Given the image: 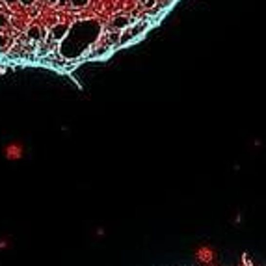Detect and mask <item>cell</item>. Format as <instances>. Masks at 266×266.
Wrapping results in <instances>:
<instances>
[{"label":"cell","instance_id":"obj_10","mask_svg":"<svg viewBox=\"0 0 266 266\" xmlns=\"http://www.w3.org/2000/svg\"><path fill=\"white\" fill-rule=\"evenodd\" d=\"M36 0H19V4H22V6H32Z\"/></svg>","mask_w":266,"mask_h":266},{"label":"cell","instance_id":"obj_2","mask_svg":"<svg viewBox=\"0 0 266 266\" xmlns=\"http://www.w3.org/2000/svg\"><path fill=\"white\" fill-rule=\"evenodd\" d=\"M67 32H69V24L60 22V24H54V26L50 28V38L56 41H61L65 36H67Z\"/></svg>","mask_w":266,"mask_h":266},{"label":"cell","instance_id":"obj_12","mask_svg":"<svg viewBox=\"0 0 266 266\" xmlns=\"http://www.w3.org/2000/svg\"><path fill=\"white\" fill-rule=\"evenodd\" d=\"M6 43H8V40H6V38H4V36H0V49H2V47H4V45H6Z\"/></svg>","mask_w":266,"mask_h":266},{"label":"cell","instance_id":"obj_8","mask_svg":"<svg viewBox=\"0 0 266 266\" xmlns=\"http://www.w3.org/2000/svg\"><path fill=\"white\" fill-rule=\"evenodd\" d=\"M4 26H8V17L4 13H0V28H4Z\"/></svg>","mask_w":266,"mask_h":266},{"label":"cell","instance_id":"obj_5","mask_svg":"<svg viewBox=\"0 0 266 266\" xmlns=\"http://www.w3.org/2000/svg\"><path fill=\"white\" fill-rule=\"evenodd\" d=\"M147 30V20H138L136 24L130 26V32H132V38H138L140 34H143Z\"/></svg>","mask_w":266,"mask_h":266},{"label":"cell","instance_id":"obj_7","mask_svg":"<svg viewBox=\"0 0 266 266\" xmlns=\"http://www.w3.org/2000/svg\"><path fill=\"white\" fill-rule=\"evenodd\" d=\"M238 266H259V265H255V263H253L249 257H244V259L240 261V265H238Z\"/></svg>","mask_w":266,"mask_h":266},{"label":"cell","instance_id":"obj_9","mask_svg":"<svg viewBox=\"0 0 266 266\" xmlns=\"http://www.w3.org/2000/svg\"><path fill=\"white\" fill-rule=\"evenodd\" d=\"M155 4H157V0H147V2L143 4V8H145V10H151V8H155Z\"/></svg>","mask_w":266,"mask_h":266},{"label":"cell","instance_id":"obj_3","mask_svg":"<svg viewBox=\"0 0 266 266\" xmlns=\"http://www.w3.org/2000/svg\"><path fill=\"white\" fill-rule=\"evenodd\" d=\"M132 26V20H130V17L128 15H116L114 19H112V28L116 30H127Z\"/></svg>","mask_w":266,"mask_h":266},{"label":"cell","instance_id":"obj_13","mask_svg":"<svg viewBox=\"0 0 266 266\" xmlns=\"http://www.w3.org/2000/svg\"><path fill=\"white\" fill-rule=\"evenodd\" d=\"M145 2H147V0H140V4H142V6H143V4H145Z\"/></svg>","mask_w":266,"mask_h":266},{"label":"cell","instance_id":"obj_1","mask_svg":"<svg viewBox=\"0 0 266 266\" xmlns=\"http://www.w3.org/2000/svg\"><path fill=\"white\" fill-rule=\"evenodd\" d=\"M101 24L95 19H80L69 26L67 36L60 43V54L67 60L84 56L99 40Z\"/></svg>","mask_w":266,"mask_h":266},{"label":"cell","instance_id":"obj_6","mask_svg":"<svg viewBox=\"0 0 266 266\" xmlns=\"http://www.w3.org/2000/svg\"><path fill=\"white\" fill-rule=\"evenodd\" d=\"M43 32H45V30L41 28V26H32V28L28 30V38L32 41H40L43 40Z\"/></svg>","mask_w":266,"mask_h":266},{"label":"cell","instance_id":"obj_11","mask_svg":"<svg viewBox=\"0 0 266 266\" xmlns=\"http://www.w3.org/2000/svg\"><path fill=\"white\" fill-rule=\"evenodd\" d=\"M4 4H8V6H13V4H19V0H4Z\"/></svg>","mask_w":266,"mask_h":266},{"label":"cell","instance_id":"obj_4","mask_svg":"<svg viewBox=\"0 0 266 266\" xmlns=\"http://www.w3.org/2000/svg\"><path fill=\"white\" fill-rule=\"evenodd\" d=\"M52 4H58V6H73V8H84L88 6L89 0H49Z\"/></svg>","mask_w":266,"mask_h":266}]
</instances>
